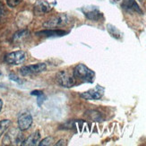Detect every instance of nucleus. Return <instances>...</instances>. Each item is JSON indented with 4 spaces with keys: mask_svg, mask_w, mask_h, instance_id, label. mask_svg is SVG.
<instances>
[{
    "mask_svg": "<svg viewBox=\"0 0 146 146\" xmlns=\"http://www.w3.org/2000/svg\"><path fill=\"white\" fill-rule=\"evenodd\" d=\"M115 1H118V0H115Z\"/></svg>",
    "mask_w": 146,
    "mask_h": 146,
    "instance_id": "393cba45",
    "label": "nucleus"
},
{
    "mask_svg": "<svg viewBox=\"0 0 146 146\" xmlns=\"http://www.w3.org/2000/svg\"><path fill=\"white\" fill-rule=\"evenodd\" d=\"M56 81L58 84L66 88H71L75 85L76 80L73 74H68L66 71H60L56 74Z\"/></svg>",
    "mask_w": 146,
    "mask_h": 146,
    "instance_id": "20e7f679",
    "label": "nucleus"
},
{
    "mask_svg": "<svg viewBox=\"0 0 146 146\" xmlns=\"http://www.w3.org/2000/svg\"><path fill=\"white\" fill-rule=\"evenodd\" d=\"M47 69V66L44 63H39V64L31 65V66H24L21 67L20 74L23 76L37 74L44 72Z\"/></svg>",
    "mask_w": 146,
    "mask_h": 146,
    "instance_id": "39448f33",
    "label": "nucleus"
},
{
    "mask_svg": "<svg viewBox=\"0 0 146 146\" xmlns=\"http://www.w3.org/2000/svg\"><path fill=\"white\" fill-rule=\"evenodd\" d=\"M108 30H109V31H110V33L113 36V37H116V38H119V31L114 27V26H112V25H110V24H109L108 25Z\"/></svg>",
    "mask_w": 146,
    "mask_h": 146,
    "instance_id": "dca6fc26",
    "label": "nucleus"
},
{
    "mask_svg": "<svg viewBox=\"0 0 146 146\" xmlns=\"http://www.w3.org/2000/svg\"><path fill=\"white\" fill-rule=\"evenodd\" d=\"M56 146H59V145H63V146H65L66 145V142L65 140H59L56 143H55Z\"/></svg>",
    "mask_w": 146,
    "mask_h": 146,
    "instance_id": "4be33fe9",
    "label": "nucleus"
},
{
    "mask_svg": "<svg viewBox=\"0 0 146 146\" xmlns=\"http://www.w3.org/2000/svg\"><path fill=\"white\" fill-rule=\"evenodd\" d=\"M68 22V19L66 15H56L50 18L45 23L44 27L48 29H54L56 27H60L62 25H65Z\"/></svg>",
    "mask_w": 146,
    "mask_h": 146,
    "instance_id": "0eeeda50",
    "label": "nucleus"
},
{
    "mask_svg": "<svg viewBox=\"0 0 146 146\" xmlns=\"http://www.w3.org/2000/svg\"><path fill=\"white\" fill-rule=\"evenodd\" d=\"M23 136L21 133V130L19 129H12L10 130L7 134L5 135L3 143L4 144H8V145H19L23 143Z\"/></svg>",
    "mask_w": 146,
    "mask_h": 146,
    "instance_id": "f03ea898",
    "label": "nucleus"
},
{
    "mask_svg": "<svg viewBox=\"0 0 146 146\" xmlns=\"http://www.w3.org/2000/svg\"><path fill=\"white\" fill-rule=\"evenodd\" d=\"M28 31H18L16 33L14 36V40H19L20 39H23V38L26 37L28 35Z\"/></svg>",
    "mask_w": 146,
    "mask_h": 146,
    "instance_id": "2eb2a0df",
    "label": "nucleus"
},
{
    "mask_svg": "<svg viewBox=\"0 0 146 146\" xmlns=\"http://www.w3.org/2000/svg\"><path fill=\"white\" fill-rule=\"evenodd\" d=\"M66 33H67L65 31L48 29V30H45V31H40L39 33H37L36 35L41 36V37H55V36H63Z\"/></svg>",
    "mask_w": 146,
    "mask_h": 146,
    "instance_id": "f8f14e48",
    "label": "nucleus"
},
{
    "mask_svg": "<svg viewBox=\"0 0 146 146\" xmlns=\"http://www.w3.org/2000/svg\"><path fill=\"white\" fill-rule=\"evenodd\" d=\"M9 77H10V79L11 80H13V81H15V82H18V84H21V80L20 79H18V77L17 76H15V74H10L9 75Z\"/></svg>",
    "mask_w": 146,
    "mask_h": 146,
    "instance_id": "412c9836",
    "label": "nucleus"
},
{
    "mask_svg": "<svg viewBox=\"0 0 146 146\" xmlns=\"http://www.w3.org/2000/svg\"><path fill=\"white\" fill-rule=\"evenodd\" d=\"M10 124H11V121L9 119H4L0 121V137H1L4 135V133L8 129Z\"/></svg>",
    "mask_w": 146,
    "mask_h": 146,
    "instance_id": "4468645a",
    "label": "nucleus"
},
{
    "mask_svg": "<svg viewBox=\"0 0 146 146\" xmlns=\"http://www.w3.org/2000/svg\"><path fill=\"white\" fill-rule=\"evenodd\" d=\"M18 128L21 131H25L33 125V117L29 112L22 113L18 117Z\"/></svg>",
    "mask_w": 146,
    "mask_h": 146,
    "instance_id": "6e6552de",
    "label": "nucleus"
},
{
    "mask_svg": "<svg viewBox=\"0 0 146 146\" xmlns=\"http://www.w3.org/2000/svg\"><path fill=\"white\" fill-rule=\"evenodd\" d=\"M104 92V88L101 86H96L95 88L92 89V90L85 92L84 93H81L80 96L87 100H100L103 96Z\"/></svg>",
    "mask_w": 146,
    "mask_h": 146,
    "instance_id": "423d86ee",
    "label": "nucleus"
},
{
    "mask_svg": "<svg viewBox=\"0 0 146 146\" xmlns=\"http://www.w3.org/2000/svg\"><path fill=\"white\" fill-rule=\"evenodd\" d=\"M50 10H51V6L45 0H39L34 6V13L36 15H44Z\"/></svg>",
    "mask_w": 146,
    "mask_h": 146,
    "instance_id": "9d476101",
    "label": "nucleus"
},
{
    "mask_svg": "<svg viewBox=\"0 0 146 146\" xmlns=\"http://www.w3.org/2000/svg\"><path fill=\"white\" fill-rule=\"evenodd\" d=\"M52 141H53V138H52V137H50V136H48V137H46L45 139H43L42 141H40V143H39V145H40V146L51 145V144H52V143H51Z\"/></svg>",
    "mask_w": 146,
    "mask_h": 146,
    "instance_id": "f3484780",
    "label": "nucleus"
},
{
    "mask_svg": "<svg viewBox=\"0 0 146 146\" xmlns=\"http://www.w3.org/2000/svg\"><path fill=\"white\" fill-rule=\"evenodd\" d=\"M40 140V134L39 131H36L33 133V135H31L27 139L23 142L22 145H26V146H35V145H39Z\"/></svg>",
    "mask_w": 146,
    "mask_h": 146,
    "instance_id": "9b49d317",
    "label": "nucleus"
},
{
    "mask_svg": "<svg viewBox=\"0 0 146 146\" xmlns=\"http://www.w3.org/2000/svg\"><path fill=\"white\" fill-rule=\"evenodd\" d=\"M142 1H143V0H142Z\"/></svg>",
    "mask_w": 146,
    "mask_h": 146,
    "instance_id": "a878e982",
    "label": "nucleus"
},
{
    "mask_svg": "<svg viewBox=\"0 0 146 146\" xmlns=\"http://www.w3.org/2000/svg\"><path fill=\"white\" fill-rule=\"evenodd\" d=\"M5 1L7 5L10 6V7H15L19 4H21L23 0H5Z\"/></svg>",
    "mask_w": 146,
    "mask_h": 146,
    "instance_id": "6ab92c4d",
    "label": "nucleus"
},
{
    "mask_svg": "<svg viewBox=\"0 0 146 146\" xmlns=\"http://www.w3.org/2000/svg\"><path fill=\"white\" fill-rule=\"evenodd\" d=\"M73 75L75 80H80L82 82H93L95 73L84 64H79L74 68Z\"/></svg>",
    "mask_w": 146,
    "mask_h": 146,
    "instance_id": "f257e3e1",
    "label": "nucleus"
},
{
    "mask_svg": "<svg viewBox=\"0 0 146 146\" xmlns=\"http://www.w3.org/2000/svg\"><path fill=\"white\" fill-rule=\"evenodd\" d=\"M26 60V53L23 50H18V51H14L7 54L5 56V61L8 65L18 66Z\"/></svg>",
    "mask_w": 146,
    "mask_h": 146,
    "instance_id": "7ed1b4c3",
    "label": "nucleus"
},
{
    "mask_svg": "<svg viewBox=\"0 0 146 146\" xmlns=\"http://www.w3.org/2000/svg\"><path fill=\"white\" fill-rule=\"evenodd\" d=\"M43 92H40V91H33V92H31V95H34V96H39V95H40V94H42Z\"/></svg>",
    "mask_w": 146,
    "mask_h": 146,
    "instance_id": "5701e85b",
    "label": "nucleus"
},
{
    "mask_svg": "<svg viewBox=\"0 0 146 146\" xmlns=\"http://www.w3.org/2000/svg\"><path fill=\"white\" fill-rule=\"evenodd\" d=\"M121 6L123 9H125L127 12H134V13H137V14H140V15L143 14L140 6L138 5L135 0H124Z\"/></svg>",
    "mask_w": 146,
    "mask_h": 146,
    "instance_id": "1a4fd4ad",
    "label": "nucleus"
},
{
    "mask_svg": "<svg viewBox=\"0 0 146 146\" xmlns=\"http://www.w3.org/2000/svg\"><path fill=\"white\" fill-rule=\"evenodd\" d=\"M84 15L88 19H90V20H92V21H98L99 19L102 16L101 13H100L97 9H93L92 11L84 12Z\"/></svg>",
    "mask_w": 146,
    "mask_h": 146,
    "instance_id": "ddd939ff",
    "label": "nucleus"
},
{
    "mask_svg": "<svg viewBox=\"0 0 146 146\" xmlns=\"http://www.w3.org/2000/svg\"><path fill=\"white\" fill-rule=\"evenodd\" d=\"M6 15V9L3 2L0 1V21H2Z\"/></svg>",
    "mask_w": 146,
    "mask_h": 146,
    "instance_id": "a211bd4d",
    "label": "nucleus"
},
{
    "mask_svg": "<svg viewBox=\"0 0 146 146\" xmlns=\"http://www.w3.org/2000/svg\"><path fill=\"white\" fill-rule=\"evenodd\" d=\"M45 99H46V97L44 96V94L42 93V94H40V95H39V96H38V105L39 106H41V104H42V102L44 100H45Z\"/></svg>",
    "mask_w": 146,
    "mask_h": 146,
    "instance_id": "aec40b11",
    "label": "nucleus"
},
{
    "mask_svg": "<svg viewBox=\"0 0 146 146\" xmlns=\"http://www.w3.org/2000/svg\"><path fill=\"white\" fill-rule=\"evenodd\" d=\"M2 108H3V100L0 99V111H1Z\"/></svg>",
    "mask_w": 146,
    "mask_h": 146,
    "instance_id": "b1692460",
    "label": "nucleus"
}]
</instances>
